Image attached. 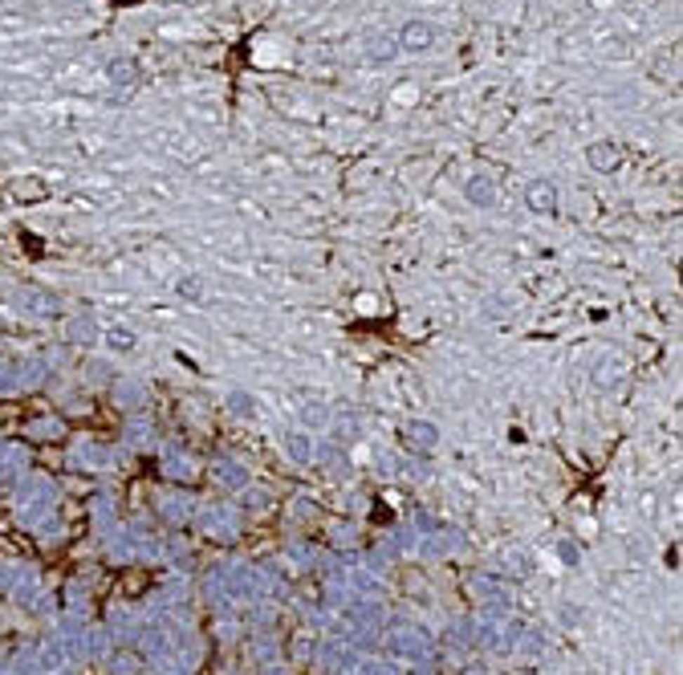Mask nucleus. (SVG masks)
I'll return each instance as SVG.
<instances>
[{"label":"nucleus","instance_id":"obj_1","mask_svg":"<svg viewBox=\"0 0 683 675\" xmlns=\"http://www.w3.org/2000/svg\"><path fill=\"white\" fill-rule=\"evenodd\" d=\"M399 41H403V49H427L431 41H435V29H431L427 20H411L407 29L399 33Z\"/></svg>","mask_w":683,"mask_h":675},{"label":"nucleus","instance_id":"obj_6","mask_svg":"<svg viewBox=\"0 0 683 675\" xmlns=\"http://www.w3.org/2000/svg\"><path fill=\"white\" fill-rule=\"evenodd\" d=\"M114 346L118 350H131V334H122V329H118V334H114Z\"/></svg>","mask_w":683,"mask_h":675},{"label":"nucleus","instance_id":"obj_2","mask_svg":"<svg viewBox=\"0 0 683 675\" xmlns=\"http://www.w3.org/2000/svg\"><path fill=\"white\" fill-rule=\"evenodd\" d=\"M529 204H533V212H553L557 208V192H553V183H545V179H537V183H529Z\"/></svg>","mask_w":683,"mask_h":675},{"label":"nucleus","instance_id":"obj_3","mask_svg":"<svg viewBox=\"0 0 683 675\" xmlns=\"http://www.w3.org/2000/svg\"><path fill=\"white\" fill-rule=\"evenodd\" d=\"M106 77H110L114 86H131V81H138V61L135 58H114L110 65H106Z\"/></svg>","mask_w":683,"mask_h":675},{"label":"nucleus","instance_id":"obj_4","mask_svg":"<svg viewBox=\"0 0 683 675\" xmlns=\"http://www.w3.org/2000/svg\"><path fill=\"white\" fill-rule=\"evenodd\" d=\"M468 195L476 199V204L492 208V199H496V188H492V183H484V179H472V183H468Z\"/></svg>","mask_w":683,"mask_h":675},{"label":"nucleus","instance_id":"obj_5","mask_svg":"<svg viewBox=\"0 0 683 675\" xmlns=\"http://www.w3.org/2000/svg\"><path fill=\"white\" fill-rule=\"evenodd\" d=\"M590 159H594V163H614V151H606V147H598V151H590Z\"/></svg>","mask_w":683,"mask_h":675}]
</instances>
